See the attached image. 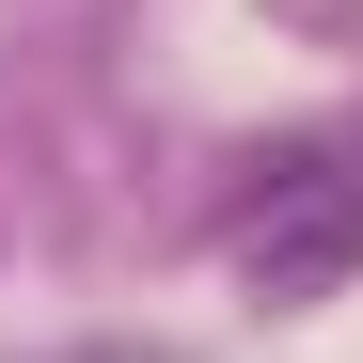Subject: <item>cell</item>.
Here are the masks:
<instances>
[{"label":"cell","instance_id":"cell-1","mask_svg":"<svg viewBox=\"0 0 363 363\" xmlns=\"http://www.w3.org/2000/svg\"><path fill=\"white\" fill-rule=\"evenodd\" d=\"M221 253L269 300H332L363 269V158L347 143H269L253 190H237V221H221Z\"/></svg>","mask_w":363,"mask_h":363}]
</instances>
